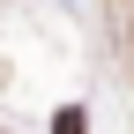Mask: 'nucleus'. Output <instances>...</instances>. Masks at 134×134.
I'll list each match as a JSON object with an SVG mask.
<instances>
[{"label": "nucleus", "mask_w": 134, "mask_h": 134, "mask_svg": "<svg viewBox=\"0 0 134 134\" xmlns=\"http://www.w3.org/2000/svg\"><path fill=\"white\" fill-rule=\"evenodd\" d=\"M82 127H90L82 112H60V119H52V134H82Z\"/></svg>", "instance_id": "1"}]
</instances>
